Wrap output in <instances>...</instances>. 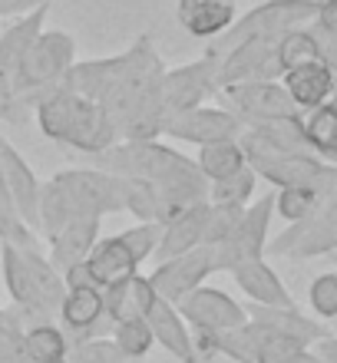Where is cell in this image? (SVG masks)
<instances>
[{
	"mask_svg": "<svg viewBox=\"0 0 337 363\" xmlns=\"http://www.w3.org/2000/svg\"><path fill=\"white\" fill-rule=\"evenodd\" d=\"M212 274H219L215 248L212 245H199V248L179 255V258L159 261L155 271L149 274V284H153V291L162 297V301L179 304L182 297H189L195 287H202Z\"/></svg>",
	"mask_w": 337,
	"mask_h": 363,
	"instance_id": "cell-10",
	"label": "cell"
},
{
	"mask_svg": "<svg viewBox=\"0 0 337 363\" xmlns=\"http://www.w3.org/2000/svg\"><path fill=\"white\" fill-rule=\"evenodd\" d=\"M87 165L123 179H145L159 189V225L175 218L189 205L209 201V179L199 172L195 159H185L159 139L149 143H116L96 155H83Z\"/></svg>",
	"mask_w": 337,
	"mask_h": 363,
	"instance_id": "cell-1",
	"label": "cell"
},
{
	"mask_svg": "<svg viewBox=\"0 0 337 363\" xmlns=\"http://www.w3.org/2000/svg\"><path fill=\"white\" fill-rule=\"evenodd\" d=\"M50 7H40L27 17H13L7 27L0 30V69L13 79L20 60L27 57V50L33 47V40L43 33V20H47Z\"/></svg>",
	"mask_w": 337,
	"mask_h": 363,
	"instance_id": "cell-25",
	"label": "cell"
},
{
	"mask_svg": "<svg viewBox=\"0 0 337 363\" xmlns=\"http://www.w3.org/2000/svg\"><path fill=\"white\" fill-rule=\"evenodd\" d=\"M113 211H126L123 175L103 172L93 165L67 169L43 182L40 189V235L53 238L73 218H103Z\"/></svg>",
	"mask_w": 337,
	"mask_h": 363,
	"instance_id": "cell-2",
	"label": "cell"
},
{
	"mask_svg": "<svg viewBox=\"0 0 337 363\" xmlns=\"http://www.w3.org/2000/svg\"><path fill=\"white\" fill-rule=\"evenodd\" d=\"M248 133H255L261 143H268L278 152H291V155H314L304 133V116H284V119H268V123H255L245 125Z\"/></svg>",
	"mask_w": 337,
	"mask_h": 363,
	"instance_id": "cell-27",
	"label": "cell"
},
{
	"mask_svg": "<svg viewBox=\"0 0 337 363\" xmlns=\"http://www.w3.org/2000/svg\"><path fill=\"white\" fill-rule=\"evenodd\" d=\"M23 347H27L30 363H67V357H70V337L63 334V327L57 320L27 327Z\"/></svg>",
	"mask_w": 337,
	"mask_h": 363,
	"instance_id": "cell-29",
	"label": "cell"
},
{
	"mask_svg": "<svg viewBox=\"0 0 337 363\" xmlns=\"http://www.w3.org/2000/svg\"><path fill=\"white\" fill-rule=\"evenodd\" d=\"M248 208V205H245ZM245 208L238 205H212L209 201V221H205V245H219L222 238H228L231 228L238 225V218L245 215Z\"/></svg>",
	"mask_w": 337,
	"mask_h": 363,
	"instance_id": "cell-39",
	"label": "cell"
},
{
	"mask_svg": "<svg viewBox=\"0 0 337 363\" xmlns=\"http://www.w3.org/2000/svg\"><path fill=\"white\" fill-rule=\"evenodd\" d=\"M281 37H251L241 40L235 50H228L219 67V89L231 83H251V79H278L281 69L278 60Z\"/></svg>",
	"mask_w": 337,
	"mask_h": 363,
	"instance_id": "cell-14",
	"label": "cell"
},
{
	"mask_svg": "<svg viewBox=\"0 0 337 363\" xmlns=\"http://www.w3.org/2000/svg\"><path fill=\"white\" fill-rule=\"evenodd\" d=\"M205 221H209V201L189 205L175 218H169L162 225V238H159V248H155V261L179 258L185 251L205 245Z\"/></svg>",
	"mask_w": 337,
	"mask_h": 363,
	"instance_id": "cell-20",
	"label": "cell"
},
{
	"mask_svg": "<svg viewBox=\"0 0 337 363\" xmlns=\"http://www.w3.org/2000/svg\"><path fill=\"white\" fill-rule=\"evenodd\" d=\"M318 191H321L318 208L311 211L304 221L288 225L281 235H275L268 241L265 255L308 261V258H321V255L337 251V165H331V172L324 175Z\"/></svg>",
	"mask_w": 337,
	"mask_h": 363,
	"instance_id": "cell-6",
	"label": "cell"
},
{
	"mask_svg": "<svg viewBox=\"0 0 337 363\" xmlns=\"http://www.w3.org/2000/svg\"><path fill=\"white\" fill-rule=\"evenodd\" d=\"M318 7L321 0H268L261 7L248 10L245 17H238L231 23L225 33L209 43L205 53L222 60L228 50H235L241 40H251V37H284L291 30H301L304 23L318 17Z\"/></svg>",
	"mask_w": 337,
	"mask_h": 363,
	"instance_id": "cell-7",
	"label": "cell"
},
{
	"mask_svg": "<svg viewBox=\"0 0 337 363\" xmlns=\"http://www.w3.org/2000/svg\"><path fill=\"white\" fill-rule=\"evenodd\" d=\"M271 218H275V191L258 201H251L248 208H245V215L238 218V225L231 228L228 238L212 245L219 271H231V268H238V264H245V261L265 258L268 241H271L268 238Z\"/></svg>",
	"mask_w": 337,
	"mask_h": 363,
	"instance_id": "cell-8",
	"label": "cell"
},
{
	"mask_svg": "<svg viewBox=\"0 0 337 363\" xmlns=\"http://www.w3.org/2000/svg\"><path fill=\"white\" fill-rule=\"evenodd\" d=\"M126 211H133L139 221H155L159 225V189L145 179H123Z\"/></svg>",
	"mask_w": 337,
	"mask_h": 363,
	"instance_id": "cell-35",
	"label": "cell"
},
{
	"mask_svg": "<svg viewBox=\"0 0 337 363\" xmlns=\"http://www.w3.org/2000/svg\"><path fill=\"white\" fill-rule=\"evenodd\" d=\"M278 60H281V69L288 73V69L294 67H304V63H318L321 57V47H318V40H314V33L311 30H291V33H284L278 43ZM281 73V77H284Z\"/></svg>",
	"mask_w": 337,
	"mask_h": 363,
	"instance_id": "cell-34",
	"label": "cell"
},
{
	"mask_svg": "<svg viewBox=\"0 0 337 363\" xmlns=\"http://www.w3.org/2000/svg\"><path fill=\"white\" fill-rule=\"evenodd\" d=\"M328 106L334 109V116H337V86H334V93H331V99H328Z\"/></svg>",
	"mask_w": 337,
	"mask_h": 363,
	"instance_id": "cell-44",
	"label": "cell"
},
{
	"mask_svg": "<svg viewBox=\"0 0 337 363\" xmlns=\"http://www.w3.org/2000/svg\"><path fill=\"white\" fill-rule=\"evenodd\" d=\"M37 123L47 139L67 145L77 155H96L119 143V133L106 109L67 86H57L40 99Z\"/></svg>",
	"mask_w": 337,
	"mask_h": 363,
	"instance_id": "cell-4",
	"label": "cell"
},
{
	"mask_svg": "<svg viewBox=\"0 0 337 363\" xmlns=\"http://www.w3.org/2000/svg\"><path fill=\"white\" fill-rule=\"evenodd\" d=\"M99 225H103V218H73V221H67V225L47 241L50 245V255H47L50 264L63 274L67 268H73V264H79V261H87L89 251H93V245L103 238V235H99Z\"/></svg>",
	"mask_w": 337,
	"mask_h": 363,
	"instance_id": "cell-21",
	"label": "cell"
},
{
	"mask_svg": "<svg viewBox=\"0 0 337 363\" xmlns=\"http://www.w3.org/2000/svg\"><path fill=\"white\" fill-rule=\"evenodd\" d=\"M145 320L153 327L155 344L162 347L165 354H172L179 363H202L199 360V350H195L192 327L185 324V317L179 314L175 304H169V301H162V297L155 294V301L145 311Z\"/></svg>",
	"mask_w": 337,
	"mask_h": 363,
	"instance_id": "cell-17",
	"label": "cell"
},
{
	"mask_svg": "<svg viewBox=\"0 0 337 363\" xmlns=\"http://www.w3.org/2000/svg\"><path fill=\"white\" fill-rule=\"evenodd\" d=\"M87 264H89L93 281H96L103 291L113 287V284H119V281H126V277L139 274V261L133 258V251L126 248L119 235L99 238L96 245H93V251H89Z\"/></svg>",
	"mask_w": 337,
	"mask_h": 363,
	"instance_id": "cell-24",
	"label": "cell"
},
{
	"mask_svg": "<svg viewBox=\"0 0 337 363\" xmlns=\"http://www.w3.org/2000/svg\"><path fill=\"white\" fill-rule=\"evenodd\" d=\"M0 119H7V123H20L17 116V99H13V83L10 77L0 69Z\"/></svg>",
	"mask_w": 337,
	"mask_h": 363,
	"instance_id": "cell-41",
	"label": "cell"
},
{
	"mask_svg": "<svg viewBox=\"0 0 337 363\" xmlns=\"http://www.w3.org/2000/svg\"><path fill=\"white\" fill-rule=\"evenodd\" d=\"M119 238L129 251H133V258L143 264V261L155 258V248H159V238H162V225H155V221H139L133 228L119 231Z\"/></svg>",
	"mask_w": 337,
	"mask_h": 363,
	"instance_id": "cell-38",
	"label": "cell"
},
{
	"mask_svg": "<svg viewBox=\"0 0 337 363\" xmlns=\"http://www.w3.org/2000/svg\"><path fill=\"white\" fill-rule=\"evenodd\" d=\"M126 363H133V360H126Z\"/></svg>",
	"mask_w": 337,
	"mask_h": 363,
	"instance_id": "cell-46",
	"label": "cell"
},
{
	"mask_svg": "<svg viewBox=\"0 0 337 363\" xmlns=\"http://www.w3.org/2000/svg\"><path fill=\"white\" fill-rule=\"evenodd\" d=\"M0 175H4V185H7L10 205L17 211V218L40 235V189H43V182L33 175L27 159L4 135H0Z\"/></svg>",
	"mask_w": 337,
	"mask_h": 363,
	"instance_id": "cell-16",
	"label": "cell"
},
{
	"mask_svg": "<svg viewBox=\"0 0 337 363\" xmlns=\"http://www.w3.org/2000/svg\"><path fill=\"white\" fill-rule=\"evenodd\" d=\"M225 109L241 119V125L268 123V119H284V116H301L294 99L288 96L284 83L278 79H251V83H231L219 89Z\"/></svg>",
	"mask_w": 337,
	"mask_h": 363,
	"instance_id": "cell-9",
	"label": "cell"
},
{
	"mask_svg": "<svg viewBox=\"0 0 337 363\" xmlns=\"http://www.w3.org/2000/svg\"><path fill=\"white\" fill-rule=\"evenodd\" d=\"M281 83H284V89H288V96L294 99L301 113H311V109H318V106H324L331 99L337 77L331 73L324 60H318V63H304V67L288 69L281 77Z\"/></svg>",
	"mask_w": 337,
	"mask_h": 363,
	"instance_id": "cell-22",
	"label": "cell"
},
{
	"mask_svg": "<svg viewBox=\"0 0 337 363\" xmlns=\"http://www.w3.org/2000/svg\"><path fill=\"white\" fill-rule=\"evenodd\" d=\"M67 363H126V357H123V350L116 347L113 337H93V340L70 344Z\"/></svg>",
	"mask_w": 337,
	"mask_h": 363,
	"instance_id": "cell-36",
	"label": "cell"
},
{
	"mask_svg": "<svg viewBox=\"0 0 337 363\" xmlns=\"http://www.w3.org/2000/svg\"><path fill=\"white\" fill-rule=\"evenodd\" d=\"M328 258H331V264H334V268H337V251H331Z\"/></svg>",
	"mask_w": 337,
	"mask_h": 363,
	"instance_id": "cell-45",
	"label": "cell"
},
{
	"mask_svg": "<svg viewBox=\"0 0 337 363\" xmlns=\"http://www.w3.org/2000/svg\"><path fill=\"white\" fill-rule=\"evenodd\" d=\"M304 133H308V143H311V149H314V155L324 159V162H331V155H334V149H337V116L328 103L318 106V109H311V113L304 116Z\"/></svg>",
	"mask_w": 337,
	"mask_h": 363,
	"instance_id": "cell-30",
	"label": "cell"
},
{
	"mask_svg": "<svg viewBox=\"0 0 337 363\" xmlns=\"http://www.w3.org/2000/svg\"><path fill=\"white\" fill-rule=\"evenodd\" d=\"M77 63V43L63 30H43L33 47L27 50V57L20 60L17 73H13V99H17V116L20 123L27 119V113H37L40 99L63 86V77L70 67Z\"/></svg>",
	"mask_w": 337,
	"mask_h": 363,
	"instance_id": "cell-5",
	"label": "cell"
},
{
	"mask_svg": "<svg viewBox=\"0 0 337 363\" xmlns=\"http://www.w3.org/2000/svg\"><path fill=\"white\" fill-rule=\"evenodd\" d=\"M116 347L123 350L126 360H143L149 350L155 347V337H153V327L145 317H133V320H119L113 324V334Z\"/></svg>",
	"mask_w": 337,
	"mask_h": 363,
	"instance_id": "cell-31",
	"label": "cell"
},
{
	"mask_svg": "<svg viewBox=\"0 0 337 363\" xmlns=\"http://www.w3.org/2000/svg\"><path fill=\"white\" fill-rule=\"evenodd\" d=\"M308 304L318 320H334L337 317V271H324L311 281Z\"/></svg>",
	"mask_w": 337,
	"mask_h": 363,
	"instance_id": "cell-37",
	"label": "cell"
},
{
	"mask_svg": "<svg viewBox=\"0 0 337 363\" xmlns=\"http://www.w3.org/2000/svg\"><path fill=\"white\" fill-rule=\"evenodd\" d=\"M245 133L241 119L225 106H195L185 113H175L165 123V135L175 143H192V145H212L222 139H238Z\"/></svg>",
	"mask_w": 337,
	"mask_h": 363,
	"instance_id": "cell-13",
	"label": "cell"
},
{
	"mask_svg": "<svg viewBox=\"0 0 337 363\" xmlns=\"http://www.w3.org/2000/svg\"><path fill=\"white\" fill-rule=\"evenodd\" d=\"M219 67L222 60L205 53L195 63H185L179 69H169L162 77V109L172 119L175 113L202 106L209 96H219Z\"/></svg>",
	"mask_w": 337,
	"mask_h": 363,
	"instance_id": "cell-11",
	"label": "cell"
},
{
	"mask_svg": "<svg viewBox=\"0 0 337 363\" xmlns=\"http://www.w3.org/2000/svg\"><path fill=\"white\" fill-rule=\"evenodd\" d=\"M255 185H258V175L251 172V165H245L241 172L228 175L222 182H209V201L212 205H251V195H255Z\"/></svg>",
	"mask_w": 337,
	"mask_h": 363,
	"instance_id": "cell-32",
	"label": "cell"
},
{
	"mask_svg": "<svg viewBox=\"0 0 337 363\" xmlns=\"http://www.w3.org/2000/svg\"><path fill=\"white\" fill-rule=\"evenodd\" d=\"M175 17L185 33L199 40H215L235 23V0H179Z\"/></svg>",
	"mask_w": 337,
	"mask_h": 363,
	"instance_id": "cell-23",
	"label": "cell"
},
{
	"mask_svg": "<svg viewBox=\"0 0 337 363\" xmlns=\"http://www.w3.org/2000/svg\"><path fill=\"white\" fill-rule=\"evenodd\" d=\"M179 314L185 317V324L192 330H205V334H222V330H238L248 324V311L238 304L231 294L219 291V287H195L189 297L179 301Z\"/></svg>",
	"mask_w": 337,
	"mask_h": 363,
	"instance_id": "cell-12",
	"label": "cell"
},
{
	"mask_svg": "<svg viewBox=\"0 0 337 363\" xmlns=\"http://www.w3.org/2000/svg\"><path fill=\"white\" fill-rule=\"evenodd\" d=\"M57 324L70 337V344L113 334V320L106 317V301L99 287H67Z\"/></svg>",
	"mask_w": 337,
	"mask_h": 363,
	"instance_id": "cell-15",
	"label": "cell"
},
{
	"mask_svg": "<svg viewBox=\"0 0 337 363\" xmlns=\"http://www.w3.org/2000/svg\"><path fill=\"white\" fill-rule=\"evenodd\" d=\"M314 354L324 363H337V337L331 334V337H324V340H318V344H314Z\"/></svg>",
	"mask_w": 337,
	"mask_h": 363,
	"instance_id": "cell-43",
	"label": "cell"
},
{
	"mask_svg": "<svg viewBox=\"0 0 337 363\" xmlns=\"http://www.w3.org/2000/svg\"><path fill=\"white\" fill-rule=\"evenodd\" d=\"M103 301H106V317L113 324H119V320L145 317L149 304L155 301V291L145 274H133V277H126V281H119V284L106 287Z\"/></svg>",
	"mask_w": 337,
	"mask_h": 363,
	"instance_id": "cell-26",
	"label": "cell"
},
{
	"mask_svg": "<svg viewBox=\"0 0 337 363\" xmlns=\"http://www.w3.org/2000/svg\"><path fill=\"white\" fill-rule=\"evenodd\" d=\"M245 311H248V320H255V324H261V327H268V330H275V334L294 337V340H301V344H308V347H314L318 340L331 337L328 324H324V320H318V317L304 314L298 304H294V307L245 304Z\"/></svg>",
	"mask_w": 337,
	"mask_h": 363,
	"instance_id": "cell-18",
	"label": "cell"
},
{
	"mask_svg": "<svg viewBox=\"0 0 337 363\" xmlns=\"http://www.w3.org/2000/svg\"><path fill=\"white\" fill-rule=\"evenodd\" d=\"M321 191L311 185H291V189H278L275 191V215L284 218L288 225H298L318 208Z\"/></svg>",
	"mask_w": 337,
	"mask_h": 363,
	"instance_id": "cell-33",
	"label": "cell"
},
{
	"mask_svg": "<svg viewBox=\"0 0 337 363\" xmlns=\"http://www.w3.org/2000/svg\"><path fill=\"white\" fill-rule=\"evenodd\" d=\"M195 165H199V172L209 182H222V179H228V175L241 172V169L248 165V159H245V149H241L238 139H222V143L202 145Z\"/></svg>",
	"mask_w": 337,
	"mask_h": 363,
	"instance_id": "cell-28",
	"label": "cell"
},
{
	"mask_svg": "<svg viewBox=\"0 0 337 363\" xmlns=\"http://www.w3.org/2000/svg\"><path fill=\"white\" fill-rule=\"evenodd\" d=\"M63 281H67V287H99L96 281H93V274H89L87 261H79V264L63 271ZM99 291H103V287H99Z\"/></svg>",
	"mask_w": 337,
	"mask_h": 363,
	"instance_id": "cell-42",
	"label": "cell"
},
{
	"mask_svg": "<svg viewBox=\"0 0 337 363\" xmlns=\"http://www.w3.org/2000/svg\"><path fill=\"white\" fill-rule=\"evenodd\" d=\"M0 268H4V284L13 297V307L23 314L27 327L57 320L67 297V281L50 264L43 251L0 241Z\"/></svg>",
	"mask_w": 337,
	"mask_h": 363,
	"instance_id": "cell-3",
	"label": "cell"
},
{
	"mask_svg": "<svg viewBox=\"0 0 337 363\" xmlns=\"http://www.w3.org/2000/svg\"><path fill=\"white\" fill-rule=\"evenodd\" d=\"M53 0H0V20H10V17H27L33 10L40 7H50Z\"/></svg>",
	"mask_w": 337,
	"mask_h": 363,
	"instance_id": "cell-40",
	"label": "cell"
},
{
	"mask_svg": "<svg viewBox=\"0 0 337 363\" xmlns=\"http://www.w3.org/2000/svg\"><path fill=\"white\" fill-rule=\"evenodd\" d=\"M235 277V284L245 297H248V304H261V307H294V297L291 291L284 287V281L278 277V271L271 268L265 258L258 261H245L238 268L228 271Z\"/></svg>",
	"mask_w": 337,
	"mask_h": 363,
	"instance_id": "cell-19",
	"label": "cell"
}]
</instances>
